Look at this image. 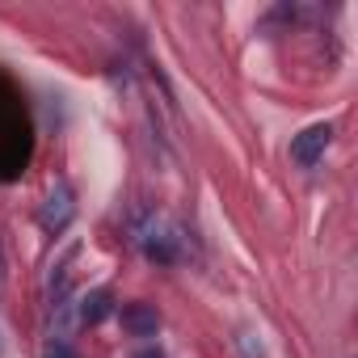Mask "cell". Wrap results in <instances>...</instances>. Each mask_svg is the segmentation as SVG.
I'll use <instances>...</instances> for the list:
<instances>
[{
    "instance_id": "3957f363",
    "label": "cell",
    "mask_w": 358,
    "mask_h": 358,
    "mask_svg": "<svg viewBox=\"0 0 358 358\" xmlns=\"http://www.w3.org/2000/svg\"><path fill=\"white\" fill-rule=\"evenodd\" d=\"M72 220V199H68V190L64 186H55L51 190V199H47V207H43V228H64Z\"/></svg>"
},
{
    "instance_id": "6da1fadb",
    "label": "cell",
    "mask_w": 358,
    "mask_h": 358,
    "mask_svg": "<svg viewBox=\"0 0 358 358\" xmlns=\"http://www.w3.org/2000/svg\"><path fill=\"white\" fill-rule=\"evenodd\" d=\"M329 139H333V127H329V122L308 127L303 135H295V143H291V160H295V164H316L320 152L329 148Z\"/></svg>"
},
{
    "instance_id": "5b68a950",
    "label": "cell",
    "mask_w": 358,
    "mask_h": 358,
    "mask_svg": "<svg viewBox=\"0 0 358 358\" xmlns=\"http://www.w3.org/2000/svg\"><path fill=\"white\" fill-rule=\"evenodd\" d=\"M143 249H148V257H152V262H173V249H169L164 241H148Z\"/></svg>"
},
{
    "instance_id": "8992f818",
    "label": "cell",
    "mask_w": 358,
    "mask_h": 358,
    "mask_svg": "<svg viewBox=\"0 0 358 358\" xmlns=\"http://www.w3.org/2000/svg\"><path fill=\"white\" fill-rule=\"evenodd\" d=\"M47 358H72V350H68L64 341H51V345H47Z\"/></svg>"
},
{
    "instance_id": "277c9868",
    "label": "cell",
    "mask_w": 358,
    "mask_h": 358,
    "mask_svg": "<svg viewBox=\"0 0 358 358\" xmlns=\"http://www.w3.org/2000/svg\"><path fill=\"white\" fill-rule=\"evenodd\" d=\"M110 316V291H93V295H85V303H80V320L85 324H101Z\"/></svg>"
},
{
    "instance_id": "7a4b0ae2",
    "label": "cell",
    "mask_w": 358,
    "mask_h": 358,
    "mask_svg": "<svg viewBox=\"0 0 358 358\" xmlns=\"http://www.w3.org/2000/svg\"><path fill=\"white\" fill-rule=\"evenodd\" d=\"M122 329H127L131 337H156L160 316H156V308H148V303H127V308H122Z\"/></svg>"
}]
</instances>
